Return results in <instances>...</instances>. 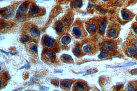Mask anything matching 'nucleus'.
<instances>
[{
  "instance_id": "2eb2a0df",
  "label": "nucleus",
  "mask_w": 137,
  "mask_h": 91,
  "mask_svg": "<svg viewBox=\"0 0 137 91\" xmlns=\"http://www.w3.org/2000/svg\"><path fill=\"white\" fill-rule=\"evenodd\" d=\"M73 33L76 36L80 37L82 35V32L80 29L77 27H75L73 29Z\"/></svg>"
},
{
  "instance_id": "393cba45",
  "label": "nucleus",
  "mask_w": 137,
  "mask_h": 91,
  "mask_svg": "<svg viewBox=\"0 0 137 91\" xmlns=\"http://www.w3.org/2000/svg\"><path fill=\"white\" fill-rule=\"evenodd\" d=\"M136 63L134 62H130L123 64V65L119 66V67H127V66L135 65Z\"/></svg>"
},
{
  "instance_id": "2f4dec72",
  "label": "nucleus",
  "mask_w": 137,
  "mask_h": 91,
  "mask_svg": "<svg viewBox=\"0 0 137 91\" xmlns=\"http://www.w3.org/2000/svg\"><path fill=\"white\" fill-rule=\"evenodd\" d=\"M102 0L104 1H108V0Z\"/></svg>"
},
{
  "instance_id": "b1692460",
  "label": "nucleus",
  "mask_w": 137,
  "mask_h": 91,
  "mask_svg": "<svg viewBox=\"0 0 137 91\" xmlns=\"http://www.w3.org/2000/svg\"><path fill=\"white\" fill-rule=\"evenodd\" d=\"M63 26L62 24L60 22L57 25L56 29V31L58 33H60L62 31Z\"/></svg>"
},
{
  "instance_id": "1a4fd4ad",
  "label": "nucleus",
  "mask_w": 137,
  "mask_h": 91,
  "mask_svg": "<svg viewBox=\"0 0 137 91\" xmlns=\"http://www.w3.org/2000/svg\"><path fill=\"white\" fill-rule=\"evenodd\" d=\"M30 33L32 36L34 38H37L40 35L39 30L35 27H32L30 30Z\"/></svg>"
},
{
  "instance_id": "5701e85b",
  "label": "nucleus",
  "mask_w": 137,
  "mask_h": 91,
  "mask_svg": "<svg viewBox=\"0 0 137 91\" xmlns=\"http://www.w3.org/2000/svg\"><path fill=\"white\" fill-rule=\"evenodd\" d=\"M29 37L27 35H24L21 38V40L24 43L30 41Z\"/></svg>"
},
{
  "instance_id": "7ed1b4c3",
  "label": "nucleus",
  "mask_w": 137,
  "mask_h": 91,
  "mask_svg": "<svg viewBox=\"0 0 137 91\" xmlns=\"http://www.w3.org/2000/svg\"><path fill=\"white\" fill-rule=\"evenodd\" d=\"M127 54L131 57L137 59V48L134 46L129 47L127 49Z\"/></svg>"
},
{
  "instance_id": "a878e982",
  "label": "nucleus",
  "mask_w": 137,
  "mask_h": 91,
  "mask_svg": "<svg viewBox=\"0 0 137 91\" xmlns=\"http://www.w3.org/2000/svg\"><path fill=\"white\" fill-rule=\"evenodd\" d=\"M30 49L32 52L36 53H38L37 47L35 45H33L31 47Z\"/></svg>"
},
{
  "instance_id": "9b49d317",
  "label": "nucleus",
  "mask_w": 137,
  "mask_h": 91,
  "mask_svg": "<svg viewBox=\"0 0 137 91\" xmlns=\"http://www.w3.org/2000/svg\"><path fill=\"white\" fill-rule=\"evenodd\" d=\"M118 30L115 28H112L108 32V35L110 38H114L117 36L118 35Z\"/></svg>"
},
{
  "instance_id": "ddd939ff",
  "label": "nucleus",
  "mask_w": 137,
  "mask_h": 91,
  "mask_svg": "<svg viewBox=\"0 0 137 91\" xmlns=\"http://www.w3.org/2000/svg\"><path fill=\"white\" fill-rule=\"evenodd\" d=\"M92 47L88 44L85 45L83 48V52L87 54L90 53L92 52Z\"/></svg>"
},
{
  "instance_id": "dca6fc26",
  "label": "nucleus",
  "mask_w": 137,
  "mask_h": 91,
  "mask_svg": "<svg viewBox=\"0 0 137 91\" xmlns=\"http://www.w3.org/2000/svg\"><path fill=\"white\" fill-rule=\"evenodd\" d=\"M61 41L63 44L64 45H68L71 41V39L68 36H65L62 38Z\"/></svg>"
},
{
  "instance_id": "c756f323",
  "label": "nucleus",
  "mask_w": 137,
  "mask_h": 91,
  "mask_svg": "<svg viewBox=\"0 0 137 91\" xmlns=\"http://www.w3.org/2000/svg\"><path fill=\"white\" fill-rule=\"evenodd\" d=\"M134 31L135 33L137 35V26L135 28L134 30Z\"/></svg>"
},
{
  "instance_id": "f8f14e48",
  "label": "nucleus",
  "mask_w": 137,
  "mask_h": 91,
  "mask_svg": "<svg viewBox=\"0 0 137 91\" xmlns=\"http://www.w3.org/2000/svg\"><path fill=\"white\" fill-rule=\"evenodd\" d=\"M121 16L123 20H128L130 18V16L128 12L125 11H123L121 12Z\"/></svg>"
},
{
  "instance_id": "bb28decb",
  "label": "nucleus",
  "mask_w": 137,
  "mask_h": 91,
  "mask_svg": "<svg viewBox=\"0 0 137 91\" xmlns=\"http://www.w3.org/2000/svg\"><path fill=\"white\" fill-rule=\"evenodd\" d=\"M130 73L131 74L133 75H137V69H133L131 71Z\"/></svg>"
},
{
  "instance_id": "9d476101",
  "label": "nucleus",
  "mask_w": 137,
  "mask_h": 91,
  "mask_svg": "<svg viewBox=\"0 0 137 91\" xmlns=\"http://www.w3.org/2000/svg\"><path fill=\"white\" fill-rule=\"evenodd\" d=\"M61 58L63 61L66 62H73L72 57L66 54L62 55L61 56Z\"/></svg>"
},
{
  "instance_id": "412c9836",
  "label": "nucleus",
  "mask_w": 137,
  "mask_h": 91,
  "mask_svg": "<svg viewBox=\"0 0 137 91\" xmlns=\"http://www.w3.org/2000/svg\"><path fill=\"white\" fill-rule=\"evenodd\" d=\"M45 54L47 57L49 58L52 59L54 58V54L50 50H45Z\"/></svg>"
},
{
  "instance_id": "aec40b11",
  "label": "nucleus",
  "mask_w": 137,
  "mask_h": 91,
  "mask_svg": "<svg viewBox=\"0 0 137 91\" xmlns=\"http://www.w3.org/2000/svg\"><path fill=\"white\" fill-rule=\"evenodd\" d=\"M73 52L74 54L76 56H79L81 55V52L80 51V50L79 47L78 46H77L76 47L74 48Z\"/></svg>"
},
{
  "instance_id": "423d86ee",
  "label": "nucleus",
  "mask_w": 137,
  "mask_h": 91,
  "mask_svg": "<svg viewBox=\"0 0 137 91\" xmlns=\"http://www.w3.org/2000/svg\"><path fill=\"white\" fill-rule=\"evenodd\" d=\"M72 81L69 79L62 80L61 81V86L65 90H68L70 89L72 84Z\"/></svg>"
},
{
  "instance_id": "f3484780",
  "label": "nucleus",
  "mask_w": 137,
  "mask_h": 91,
  "mask_svg": "<svg viewBox=\"0 0 137 91\" xmlns=\"http://www.w3.org/2000/svg\"><path fill=\"white\" fill-rule=\"evenodd\" d=\"M89 31L91 33H94L96 30V26L95 25L90 24L89 25L88 27Z\"/></svg>"
},
{
  "instance_id": "f03ea898",
  "label": "nucleus",
  "mask_w": 137,
  "mask_h": 91,
  "mask_svg": "<svg viewBox=\"0 0 137 91\" xmlns=\"http://www.w3.org/2000/svg\"><path fill=\"white\" fill-rule=\"evenodd\" d=\"M28 8V4L26 3H23L19 7L17 12V16L20 17L25 14Z\"/></svg>"
},
{
  "instance_id": "4be33fe9",
  "label": "nucleus",
  "mask_w": 137,
  "mask_h": 91,
  "mask_svg": "<svg viewBox=\"0 0 137 91\" xmlns=\"http://www.w3.org/2000/svg\"><path fill=\"white\" fill-rule=\"evenodd\" d=\"M109 56V55L107 52H102L99 55V58L101 59L107 58Z\"/></svg>"
},
{
  "instance_id": "a211bd4d",
  "label": "nucleus",
  "mask_w": 137,
  "mask_h": 91,
  "mask_svg": "<svg viewBox=\"0 0 137 91\" xmlns=\"http://www.w3.org/2000/svg\"><path fill=\"white\" fill-rule=\"evenodd\" d=\"M72 4L74 6L78 7H80L83 5L82 2L80 0H76L72 2Z\"/></svg>"
},
{
  "instance_id": "20e7f679",
  "label": "nucleus",
  "mask_w": 137,
  "mask_h": 91,
  "mask_svg": "<svg viewBox=\"0 0 137 91\" xmlns=\"http://www.w3.org/2000/svg\"><path fill=\"white\" fill-rule=\"evenodd\" d=\"M13 12V8L10 7L1 10L0 14L4 18H7L12 16Z\"/></svg>"
},
{
  "instance_id": "f257e3e1",
  "label": "nucleus",
  "mask_w": 137,
  "mask_h": 91,
  "mask_svg": "<svg viewBox=\"0 0 137 91\" xmlns=\"http://www.w3.org/2000/svg\"><path fill=\"white\" fill-rule=\"evenodd\" d=\"M73 88V90L75 91H86L88 88L87 83L82 81H77L74 84Z\"/></svg>"
},
{
  "instance_id": "4468645a",
  "label": "nucleus",
  "mask_w": 137,
  "mask_h": 91,
  "mask_svg": "<svg viewBox=\"0 0 137 91\" xmlns=\"http://www.w3.org/2000/svg\"><path fill=\"white\" fill-rule=\"evenodd\" d=\"M106 22L105 20H103L101 23L99 27V30L101 33L105 31L106 28Z\"/></svg>"
},
{
  "instance_id": "6ab92c4d",
  "label": "nucleus",
  "mask_w": 137,
  "mask_h": 91,
  "mask_svg": "<svg viewBox=\"0 0 137 91\" xmlns=\"http://www.w3.org/2000/svg\"><path fill=\"white\" fill-rule=\"evenodd\" d=\"M136 84L135 85L134 84L131 83L129 85L127 89L129 91H136L137 90V86H136Z\"/></svg>"
},
{
  "instance_id": "cd10ccee",
  "label": "nucleus",
  "mask_w": 137,
  "mask_h": 91,
  "mask_svg": "<svg viewBox=\"0 0 137 91\" xmlns=\"http://www.w3.org/2000/svg\"><path fill=\"white\" fill-rule=\"evenodd\" d=\"M49 88L45 86H42L41 87V90L43 91H47L49 89Z\"/></svg>"
},
{
  "instance_id": "0eeeda50",
  "label": "nucleus",
  "mask_w": 137,
  "mask_h": 91,
  "mask_svg": "<svg viewBox=\"0 0 137 91\" xmlns=\"http://www.w3.org/2000/svg\"><path fill=\"white\" fill-rule=\"evenodd\" d=\"M40 11V7L38 6L33 5L30 7L28 14L30 16H33L39 14Z\"/></svg>"
},
{
  "instance_id": "c85d7f7f",
  "label": "nucleus",
  "mask_w": 137,
  "mask_h": 91,
  "mask_svg": "<svg viewBox=\"0 0 137 91\" xmlns=\"http://www.w3.org/2000/svg\"><path fill=\"white\" fill-rule=\"evenodd\" d=\"M92 5L91 4H89L88 6V7L89 8H91L92 7Z\"/></svg>"
},
{
  "instance_id": "6e6552de",
  "label": "nucleus",
  "mask_w": 137,
  "mask_h": 91,
  "mask_svg": "<svg viewBox=\"0 0 137 91\" xmlns=\"http://www.w3.org/2000/svg\"><path fill=\"white\" fill-rule=\"evenodd\" d=\"M44 42L46 46L48 47H51L54 45V41L51 38L46 36L44 38Z\"/></svg>"
},
{
  "instance_id": "39448f33",
  "label": "nucleus",
  "mask_w": 137,
  "mask_h": 91,
  "mask_svg": "<svg viewBox=\"0 0 137 91\" xmlns=\"http://www.w3.org/2000/svg\"><path fill=\"white\" fill-rule=\"evenodd\" d=\"M103 50L106 52H111L115 50V45L113 43L110 42L104 44L102 46Z\"/></svg>"
},
{
  "instance_id": "7c9ffc66",
  "label": "nucleus",
  "mask_w": 137,
  "mask_h": 91,
  "mask_svg": "<svg viewBox=\"0 0 137 91\" xmlns=\"http://www.w3.org/2000/svg\"><path fill=\"white\" fill-rule=\"evenodd\" d=\"M2 52H3L4 53H5V54H6L7 55H8V53L7 52H5V51H4L2 50Z\"/></svg>"
}]
</instances>
